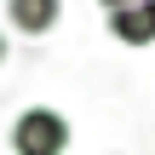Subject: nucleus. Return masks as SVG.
<instances>
[{"instance_id":"f257e3e1","label":"nucleus","mask_w":155,"mask_h":155,"mask_svg":"<svg viewBox=\"0 0 155 155\" xmlns=\"http://www.w3.org/2000/svg\"><path fill=\"white\" fill-rule=\"evenodd\" d=\"M12 150L17 155H63L69 150V121L58 109H23L12 121Z\"/></svg>"},{"instance_id":"f03ea898","label":"nucleus","mask_w":155,"mask_h":155,"mask_svg":"<svg viewBox=\"0 0 155 155\" xmlns=\"http://www.w3.org/2000/svg\"><path fill=\"white\" fill-rule=\"evenodd\" d=\"M109 35L121 46H155V0H127L109 12Z\"/></svg>"},{"instance_id":"7ed1b4c3","label":"nucleus","mask_w":155,"mask_h":155,"mask_svg":"<svg viewBox=\"0 0 155 155\" xmlns=\"http://www.w3.org/2000/svg\"><path fill=\"white\" fill-rule=\"evenodd\" d=\"M6 12H12V29L17 35H46L58 23L63 0H6Z\"/></svg>"},{"instance_id":"20e7f679","label":"nucleus","mask_w":155,"mask_h":155,"mask_svg":"<svg viewBox=\"0 0 155 155\" xmlns=\"http://www.w3.org/2000/svg\"><path fill=\"white\" fill-rule=\"evenodd\" d=\"M115 6H127V0H104V12H115Z\"/></svg>"},{"instance_id":"39448f33","label":"nucleus","mask_w":155,"mask_h":155,"mask_svg":"<svg viewBox=\"0 0 155 155\" xmlns=\"http://www.w3.org/2000/svg\"><path fill=\"white\" fill-rule=\"evenodd\" d=\"M0 63H6V35H0Z\"/></svg>"}]
</instances>
